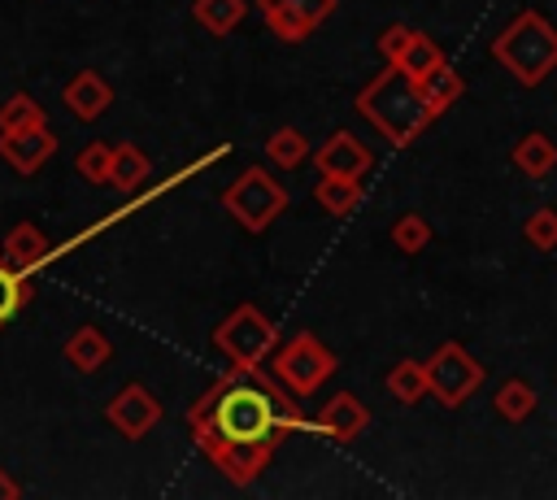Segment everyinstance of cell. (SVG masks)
I'll return each mask as SVG.
<instances>
[{
  "instance_id": "15",
  "label": "cell",
  "mask_w": 557,
  "mask_h": 500,
  "mask_svg": "<svg viewBox=\"0 0 557 500\" xmlns=\"http://www.w3.org/2000/svg\"><path fill=\"white\" fill-rule=\"evenodd\" d=\"M0 257H4L9 265H17V270L35 274V270L48 261V239H44V230H39L35 222H17V226L0 239Z\"/></svg>"
},
{
  "instance_id": "14",
  "label": "cell",
  "mask_w": 557,
  "mask_h": 500,
  "mask_svg": "<svg viewBox=\"0 0 557 500\" xmlns=\"http://www.w3.org/2000/svg\"><path fill=\"white\" fill-rule=\"evenodd\" d=\"M61 357H65L78 374H96V370H104V365H109L113 343H109V335H104L100 326H78V330H70V339H65Z\"/></svg>"
},
{
  "instance_id": "28",
  "label": "cell",
  "mask_w": 557,
  "mask_h": 500,
  "mask_svg": "<svg viewBox=\"0 0 557 500\" xmlns=\"http://www.w3.org/2000/svg\"><path fill=\"white\" fill-rule=\"evenodd\" d=\"M522 239H527L531 248H540V252H553V248H557V209H553V204L531 209L527 222H522Z\"/></svg>"
},
{
  "instance_id": "11",
  "label": "cell",
  "mask_w": 557,
  "mask_h": 500,
  "mask_svg": "<svg viewBox=\"0 0 557 500\" xmlns=\"http://www.w3.org/2000/svg\"><path fill=\"white\" fill-rule=\"evenodd\" d=\"M313 426H318L326 439H335V443H352L357 435H366V426H370V409H366L361 396H352V391H335V396L318 409Z\"/></svg>"
},
{
  "instance_id": "19",
  "label": "cell",
  "mask_w": 557,
  "mask_h": 500,
  "mask_svg": "<svg viewBox=\"0 0 557 500\" xmlns=\"http://www.w3.org/2000/svg\"><path fill=\"white\" fill-rule=\"evenodd\" d=\"M152 174V161L139 143H113V165H109V187L117 191H135L144 178Z\"/></svg>"
},
{
  "instance_id": "10",
  "label": "cell",
  "mask_w": 557,
  "mask_h": 500,
  "mask_svg": "<svg viewBox=\"0 0 557 500\" xmlns=\"http://www.w3.org/2000/svg\"><path fill=\"white\" fill-rule=\"evenodd\" d=\"M318 174H344V178H366L374 165V152L352 135V130H331L322 148L313 152Z\"/></svg>"
},
{
  "instance_id": "5",
  "label": "cell",
  "mask_w": 557,
  "mask_h": 500,
  "mask_svg": "<svg viewBox=\"0 0 557 500\" xmlns=\"http://www.w3.org/2000/svg\"><path fill=\"white\" fill-rule=\"evenodd\" d=\"M274 343H278V330L257 304H235L213 330V348L231 365H261V361H270Z\"/></svg>"
},
{
  "instance_id": "22",
  "label": "cell",
  "mask_w": 557,
  "mask_h": 500,
  "mask_svg": "<svg viewBox=\"0 0 557 500\" xmlns=\"http://www.w3.org/2000/svg\"><path fill=\"white\" fill-rule=\"evenodd\" d=\"M492 404H496V413H500L505 422H527L540 400H535V387H531L527 378H505V383L496 387Z\"/></svg>"
},
{
  "instance_id": "30",
  "label": "cell",
  "mask_w": 557,
  "mask_h": 500,
  "mask_svg": "<svg viewBox=\"0 0 557 500\" xmlns=\"http://www.w3.org/2000/svg\"><path fill=\"white\" fill-rule=\"evenodd\" d=\"M413 26H405V22H392V26H383L379 30V39H374V48H379V57H383V65H396L400 57H405V48L413 43Z\"/></svg>"
},
{
  "instance_id": "13",
  "label": "cell",
  "mask_w": 557,
  "mask_h": 500,
  "mask_svg": "<svg viewBox=\"0 0 557 500\" xmlns=\"http://www.w3.org/2000/svg\"><path fill=\"white\" fill-rule=\"evenodd\" d=\"M61 100H65V109H70L78 122H96V117L113 104V87H109L104 74H96V70H78V74L61 87Z\"/></svg>"
},
{
  "instance_id": "16",
  "label": "cell",
  "mask_w": 557,
  "mask_h": 500,
  "mask_svg": "<svg viewBox=\"0 0 557 500\" xmlns=\"http://www.w3.org/2000/svg\"><path fill=\"white\" fill-rule=\"evenodd\" d=\"M313 200H318V204H322L331 217H348V213H357V209H361L366 187H361V178L322 174V178H318V187H313Z\"/></svg>"
},
{
  "instance_id": "2",
  "label": "cell",
  "mask_w": 557,
  "mask_h": 500,
  "mask_svg": "<svg viewBox=\"0 0 557 500\" xmlns=\"http://www.w3.org/2000/svg\"><path fill=\"white\" fill-rule=\"evenodd\" d=\"M357 113H361L392 148H409V143L435 122V109L422 100L418 78L405 74L400 65H383V70L357 91Z\"/></svg>"
},
{
  "instance_id": "27",
  "label": "cell",
  "mask_w": 557,
  "mask_h": 500,
  "mask_svg": "<svg viewBox=\"0 0 557 500\" xmlns=\"http://www.w3.org/2000/svg\"><path fill=\"white\" fill-rule=\"evenodd\" d=\"M109 165H113V143H104V139L83 143L78 157H74V170L87 183H109Z\"/></svg>"
},
{
  "instance_id": "24",
  "label": "cell",
  "mask_w": 557,
  "mask_h": 500,
  "mask_svg": "<svg viewBox=\"0 0 557 500\" xmlns=\"http://www.w3.org/2000/svg\"><path fill=\"white\" fill-rule=\"evenodd\" d=\"M265 157H270L278 170H300L305 157H309V139L300 135V126H278V130L265 139Z\"/></svg>"
},
{
  "instance_id": "6",
  "label": "cell",
  "mask_w": 557,
  "mask_h": 500,
  "mask_svg": "<svg viewBox=\"0 0 557 500\" xmlns=\"http://www.w3.org/2000/svg\"><path fill=\"white\" fill-rule=\"evenodd\" d=\"M222 209H226L248 235H261V230L287 209V187H278L261 165H248V170L222 191Z\"/></svg>"
},
{
  "instance_id": "1",
  "label": "cell",
  "mask_w": 557,
  "mask_h": 500,
  "mask_svg": "<svg viewBox=\"0 0 557 500\" xmlns=\"http://www.w3.org/2000/svg\"><path fill=\"white\" fill-rule=\"evenodd\" d=\"M300 426L305 417L296 409V396L274 374H261V365H231L187 409V430L196 448L235 487L257 483L274 448Z\"/></svg>"
},
{
  "instance_id": "25",
  "label": "cell",
  "mask_w": 557,
  "mask_h": 500,
  "mask_svg": "<svg viewBox=\"0 0 557 500\" xmlns=\"http://www.w3.org/2000/svg\"><path fill=\"white\" fill-rule=\"evenodd\" d=\"M44 122H48V117H44L39 100H35V96H26V91H13V96L0 104V135L35 130V126H44Z\"/></svg>"
},
{
  "instance_id": "17",
  "label": "cell",
  "mask_w": 557,
  "mask_h": 500,
  "mask_svg": "<svg viewBox=\"0 0 557 500\" xmlns=\"http://www.w3.org/2000/svg\"><path fill=\"white\" fill-rule=\"evenodd\" d=\"M513 165L527 174V178H548L553 170H557V143L544 135V130H531V135H522L518 143H513Z\"/></svg>"
},
{
  "instance_id": "12",
  "label": "cell",
  "mask_w": 557,
  "mask_h": 500,
  "mask_svg": "<svg viewBox=\"0 0 557 500\" xmlns=\"http://www.w3.org/2000/svg\"><path fill=\"white\" fill-rule=\"evenodd\" d=\"M52 152H57V135L48 130V122L35 126V130L0 135V161H4L9 170H17V174H35V170H44V161H48Z\"/></svg>"
},
{
  "instance_id": "31",
  "label": "cell",
  "mask_w": 557,
  "mask_h": 500,
  "mask_svg": "<svg viewBox=\"0 0 557 500\" xmlns=\"http://www.w3.org/2000/svg\"><path fill=\"white\" fill-rule=\"evenodd\" d=\"M17 496H22V483L9 470H0V500H17Z\"/></svg>"
},
{
  "instance_id": "3",
  "label": "cell",
  "mask_w": 557,
  "mask_h": 500,
  "mask_svg": "<svg viewBox=\"0 0 557 500\" xmlns=\"http://www.w3.org/2000/svg\"><path fill=\"white\" fill-rule=\"evenodd\" d=\"M492 57H496L522 87H540V83L557 70V26H553L540 9H522L518 17H509L505 30H496Z\"/></svg>"
},
{
  "instance_id": "21",
  "label": "cell",
  "mask_w": 557,
  "mask_h": 500,
  "mask_svg": "<svg viewBox=\"0 0 557 500\" xmlns=\"http://www.w3.org/2000/svg\"><path fill=\"white\" fill-rule=\"evenodd\" d=\"M26 304H30V274L0 257V326H9Z\"/></svg>"
},
{
  "instance_id": "4",
  "label": "cell",
  "mask_w": 557,
  "mask_h": 500,
  "mask_svg": "<svg viewBox=\"0 0 557 500\" xmlns=\"http://www.w3.org/2000/svg\"><path fill=\"white\" fill-rule=\"evenodd\" d=\"M335 370H339L335 352H331L318 335H309V330H296L278 352H270V374H274L296 400L313 396Z\"/></svg>"
},
{
  "instance_id": "26",
  "label": "cell",
  "mask_w": 557,
  "mask_h": 500,
  "mask_svg": "<svg viewBox=\"0 0 557 500\" xmlns=\"http://www.w3.org/2000/svg\"><path fill=\"white\" fill-rule=\"evenodd\" d=\"M392 243L405 252V257H418L426 243H431V222L422 213H400L392 222Z\"/></svg>"
},
{
  "instance_id": "9",
  "label": "cell",
  "mask_w": 557,
  "mask_h": 500,
  "mask_svg": "<svg viewBox=\"0 0 557 500\" xmlns=\"http://www.w3.org/2000/svg\"><path fill=\"white\" fill-rule=\"evenodd\" d=\"M104 422H109L122 439H144V435L161 422V400H157L144 383H126V387L113 391V400L104 404Z\"/></svg>"
},
{
  "instance_id": "20",
  "label": "cell",
  "mask_w": 557,
  "mask_h": 500,
  "mask_svg": "<svg viewBox=\"0 0 557 500\" xmlns=\"http://www.w3.org/2000/svg\"><path fill=\"white\" fill-rule=\"evenodd\" d=\"M383 387H387V396L392 400H400V404H418L422 396H431V383H426V361H396L392 370H387V378H383Z\"/></svg>"
},
{
  "instance_id": "7",
  "label": "cell",
  "mask_w": 557,
  "mask_h": 500,
  "mask_svg": "<svg viewBox=\"0 0 557 500\" xmlns=\"http://www.w3.org/2000/svg\"><path fill=\"white\" fill-rule=\"evenodd\" d=\"M426 383H431V396L444 404V409H457L470 400V391L483 383V365L466 352V343L448 339L440 343L431 357H426Z\"/></svg>"
},
{
  "instance_id": "18",
  "label": "cell",
  "mask_w": 557,
  "mask_h": 500,
  "mask_svg": "<svg viewBox=\"0 0 557 500\" xmlns=\"http://www.w3.org/2000/svg\"><path fill=\"white\" fill-rule=\"evenodd\" d=\"M418 87H422V100L435 109V117L448 109V104H457L461 100V91H466V78L448 65V61H440L435 70H426L422 78H418Z\"/></svg>"
},
{
  "instance_id": "23",
  "label": "cell",
  "mask_w": 557,
  "mask_h": 500,
  "mask_svg": "<svg viewBox=\"0 0 557 500\" xmlns=\"http://www.w3.org/2000/svg\"><path fill=\"white\" fill-rule=\"evenodd\" d=\"M191 17L222 39L244 22V0H191Z\"/></svg>"
},
{
  "instance_id": "8",
  "label": "cell",
  "mask_w": 557,
  "mask_h": 500,
  "mask_svg": "<svg viewBox=\"0 0 557 500\" xmlns=\"http://www.w3.org/2000/svg\"><path fill=\"white\" fill-rule=\"evenodd\" d=\"M339 0H257L265 26L283 39V43H300L309 39L331 13H335Z\"/></svg>"
},
{
  "instance_id": "29",
  "label": "cell",
  "mask_w": 557,
  "mask_h": 500,
  "mask_svg": "<svg viewBox=\"0 0 557 500\" xmlns=\"http://www.w3.org/2000/svg\"><path fill=\"white\" fill-rule=\"evenodd\" d=\"M440 61H444V52H440V43H435L431 35H422V30H418V35H413V43L405 48V57H400L396 65H400L405 74H413V78H422V74H426V70H435Z\"/></svg>"
}]
</instances>
